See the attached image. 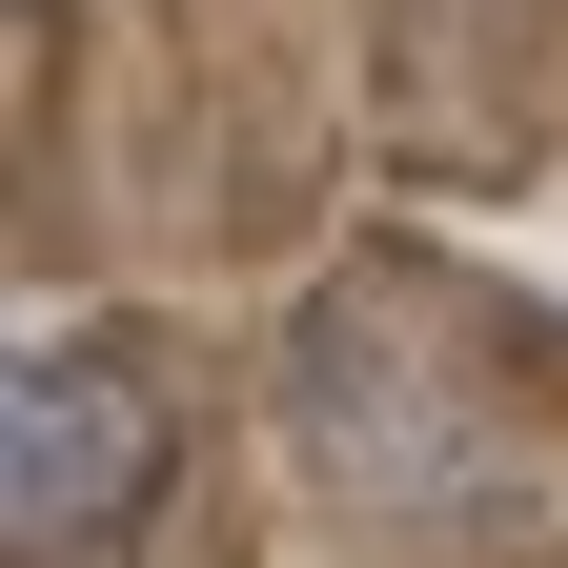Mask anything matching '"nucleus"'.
Returning a JSON list of instances; mask_svg holds the SVG:
<instances>
[{
  "instance_id": "f257e3e1",
  "label": "nucleus",
  "mask_w": 568,
  "mask_h": 568,
  "mask_svg": "<svg viewBox=\"0 0 568 568\" xmlns=\"http://www.w3.org/2000/svg\"><path fill=\"white\" fill-rule=\"evenodd\" d=\"M284 426H305V467L345 508H386V528H548V447L487 406L467 345L406 325V305H325L284 345Z\"/></svg>"
},
{
  "instance_id": "f03ea898",
  "label": "nucleus",
  "mask_w": 568,
  "mask_h": 568,
  "mask_svg": "<svg viewBox=\"0 0 568 568\" xmlns=\"http://www.w3.org/2000/svg\"><path fill=\"white\" fill-rule=\"evenodd\" d=\"M183 426L122 345H21L0 366V568H102L142 508H163Z\"/></svg>"
}]
</instances>
